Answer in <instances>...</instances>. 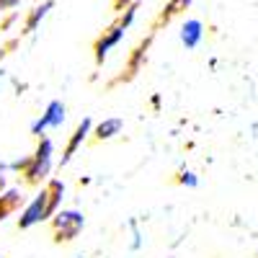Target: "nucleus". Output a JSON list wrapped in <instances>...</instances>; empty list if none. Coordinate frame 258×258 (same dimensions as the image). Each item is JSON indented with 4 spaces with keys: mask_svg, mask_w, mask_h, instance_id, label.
<instances>
[{
    "mask_svg": "<svg viewBox=\"0 0 258 258\" xmlns=\"http://www.w3.org/2000/svg\"><path fill=\"white\" fill-rule=\"evenodd\" d=\"M52 165H54V142L41 137L34 155H29V165L21 176H24L26 183L31 186H39L41 181H49V173H52Z\"/></svg>",
    "mask_w": 258,
    "mask_h": 258,
    "instance_id": "1",
    "label": "nucleus"
},
{
    "mask_svg": "<svg viewBox=\"0 0 258 258\" xmlns=\"http://www.w3.org/2000/svg\"><path fill=\"white\" fill-rule=\"evenodd\" d=\"M85 227V217L80 209H57L52 217V238L54 243H70Z\"/></svg>",
    "mask_w": 258,
    "mask_h": 258,
    "instance_id": "2",
    "label": "nucleus"
},
{
    "mask_svg": "<svg viewBox=\"0 0 258 258\" xmlns=\"http://www.w3.org/2000/svg\"><path fill=\"white\" fill-rule=\"evenodd\" d=\"M54 217V209L49 204V194L47 188H41L36 197L24 207V212H21V217H18V230H31L36 227L39 222H47Z\"/></svg>",
    "mask_w": 258,
    "mask_h": 258,
    "instance_id": "3",
    "label": "nucleus"
},
{
    "mask_svg": "<svg viewBox=\"0 0 258 258\" xmlns=\"http://www.w3.org/2000/svg\"><path fill=\"white\" fill-rule=\"evenodd\" d=\"M64 119H68V106H64L59 98L49 101L44 114H41L36 121H31V135L34 137H41L47 132V129H59L64 124Z\"/></svg>",
    "mask_w": 258,
    "mask_h": 258,
    "instance_id": "4",
    "label": "nucleus"
},
{
    "mask_svg": "<svg viewBox=\"0 0 258 258\" xmlns=\"http://www.w3.org/2000/svg\"><path fill=\"white\" fill-rule=\"evenodd\" d=\"M124 39V29L121 26H109L98 39H96V44H93V57H96V64H103V59L109 57V52L114 47H119V41Z\"/></svg>",
    "mask_w": 258,
    "mask_h": 258,
    "instance_id": "5",
    "label": "nucleus"
},
{
    "mask_svg": "<svg viewBox=\"0 0 258 258\" xmlns=\"http://www.w3.org/2000/svg\"><path fill=\"white\" fill-rule=\"evenodd\" d=\"M91 129H93V119H91V116H85V119L75 126V132L70 135L68 145H64V153H62V158H59V168H62V165H68V163L73 160V155L78 153V147L91 137Z\"/></svg>",
    "mask_w": 258,
    "mask_h": 258,
    "instance_id": "6",
    "label": "nucleus"
},
{
    "mask_svg": "<svg viewBox=\"0 0 258 258\" xmlns=\"http://www.w3.org/2000/svg\"><path fill=\"white\" fill-rule=\"evenodd\" d=\"M178 39L186 49H197L204 39V24L199 18H186L181 24V31H178Z\"/></svg>",
    "mask_w": 258,
    "mask_h": 258,
    "instance_id": "7",
    "label": "nucleus"
},
{
    "mask_svg": "<svg viewBox=\"0 0 258 258\" xmlns=\"http://www.w3.org/2000/svg\"><path fill=\"white\" fill-rule=\"evenodd\" d=\"M121 129H124V119H121V116H109V119H101V121L91 129V135H93L96 142H106V140L116 137Z\"/></svg>",
    "mask_w": 258,
    "mask_h": 258,
    "instance_id": "8",
    "label": "nucleus"
},
{
    "mask_svg": "<svg viewBox=\"0 0 258 258\" xmlns=\"http://www.w3.org/2000/svg\"><path fill=\"white\" fill-rule=\"evenodd\" d=\"M52 8H54V0H44V3H39V6L26 16V24H24V31H21V34H34V31L41 26V21L49 16Z\"/></svg>",
    "mask_w": 258,
    "mask_h": 258,
    "instance_id": "9",
    "label": "nucleus"
},
{
    "mask_svg": "<svg viewBox=\"0 0 258 258\" xmlns=\"http://www.w3.org/2000/svg\"><path fill=\"white\" fill-rule=\"evenodd\" d=\"M21 188H8L6 194H0V222H3L6 217H11V214L18 209L21 204Z\"/></svg>",
    "mask_w": 258,
    "mask_h": 258,
    "instance_id": "10",
    "label": "nucleus"
},
{
    "mask_svg": "<svg viewBox=\"0 0 258 258\" xmlns=\"http://www.w3.org/2000/svg\"><path fill=\"white\" fill-rule=\"evenodd\" d=\"M44 188H47V194H49V204H52V209H54V214H57V209H62V199H64V183H62L59 178H49Z\"/></svg>",
    "mask_w": 258,
    "mask_h": 258,
    "instance_id": "11",
    "label": "nucleus"
},
{
    "mask_svg": "<svg viewBox=\"0 0 258 258\" xmlns=\"http://www.w3.org/2000/svg\"><path fill=\"white\" fill-rule=\"evenodd\" d=\"M150 41H153V36H147L142 44L132 52V57H129V64H126V70H129V75H135L140 68H142V62H145V57H147V49H150Z\"/></svg>",
    "mask_w": 258,
    "mask_h": 258,
    "instance_id": "12",
    "label": "nucleus"
},
{
    "mask_svg": "<svg viewBox=\"0 0 258 258\" xmlns=\"http://www.w3.org/2000/svg\"><path fill=\"white\" fill-rule=\"evenodd\" d=\"M191 6V0H170V3L163 8V13H160V18H158V24H168L173 16H178L181 11H186Z\"/></svg>",
    "mask_w": 258,
    "mask_h": 258,
    "instance_id": "13",
    "label": "nucleus"
},
{
    "mask_svg": "<svg viewBox=\"0 0 258 258\" xmlns=\"http://www.w3.org/2000/svg\"><path fill=\"white\" fill-rule=\"evenodd\" d=\"M137 3H132V6H126L124 11H121V16H119V21H116V26H121L124 31L129 29V26H132L135 24V18H137Z\"/></svg>",
    "mask_w": 258,
    "mask_h": 258,
    "instance_id": "14",
    "label": "nucleus"
},
{
    "mask_svg": "<svg viewBox=\"0 0 258 258\" xmlns=\"http://www.w3.org/2000/svg\"><path fill=\"white\" fill-rule=\"evenodd\" d=\"M176 183H178V186H186V188H197V186H199V176L194 173V170L181 168L178 176H176Z\"/></svg>",
    "mask_w": 258,
    "mask_h": 258,
    "instance_id": "15",
    "label": "nucleus"
},
{
    "mask_svg": "<svg viewBox=\"0 0 258 258\" xmlns=\"http://www.w3.org/2000/svg\"><path fill=\"white\" fill-rule=\"evenodd\" d=\"M129 227L135 230V235H132V238H135V240H132V250H140V245H142V235L137 232V222H129Z\"/></svg>",
    "mask_w": 258,
    "mask_h": 258,
    "instance_id": "16",
    "label": "nucleus"
},
{
    "mask_svg": "<svg viewBox=\"0 0 258 258\" xmlns=\"http://www.w3.org/2000/svg\"><path fill=\"white\" fill-rule=\"evenodd\" d=\"M18 6H21V0H0V13H3V11H13Z\"/></svg>",
    "mask_w": 258,
    "mask_h": 258,
    "instance_id": "17",
    "label": "nucleus"
},
{
    "mask_svg": "<svg viewBox=\"0 0 258 258\" xmlns=\"http://www.w3.org/2000/svg\"><path fill=\"white\" fill-rule=\"evenodd\" d=\"M135 0H114V6H116V11H124L126 6H132Z\"/></svg>",
    "mask_w": 258,
    "mask_h": 258,
    "instance_id": "18",
    "label": "nucleus"
},
{
    "mask_svg": "<svg viewBox=\"0 0 258 258\" xmlns=\"http://www.w3.org/2000/svg\"><path fill=\"white\" fill-rule=\"evenodd\" d=\"M150 103H153V109L158 111V109H160V103H163V98H160V93H153V98H150Z\"/></svg>",
    "mask_w": 258,
    "mask_h": 258,
    "instance_id": "19",
    "label": "nucleus"
},
{
    "mask_svg": "<svg viewBox=\"0 0 258 258\" xmlns=\"http://www.w3.org/2000/svg\"><path fill=\"white\" fill-rule=\"evenodd\" d=\"M16 18H18V13H13L11 18H6V21H3V26H0V29H11V26L16 24Z\"/></svg>",
    "mask_w": 258,
    "mask_h": 258,
    "instance_id": "20",
    "label": "nucleus"
},
{
    "mask_svg": "<svg viewBox=\"0 0 258 258\" xmlns=\"http://www.w3.org/2000/svg\"><path fill=\"white\" fill-rule=\"evenodd\" d=\"M26 88H29V85H26V83H16V91H18V93H24Z\"/></svg>",
    "mask_w": 258,
    "mask_h": 258,
    "instance_id": "21",
    "label": "nucleus"
},
{
    "mask_svg": "<svg viewBox=\"0 0 258 258\" xmlns=\"http://www.w3.org/2000/svg\"><path fill=\"white\" fill-rule=\"evenodd\" d=\"M6 78V70H0V80H3Z\"/></svg>",
    "mask_w": 258,
    "mask_h": 258,
    "instance_id": "22",
    "label": "nucleus"
}]
</instances>
